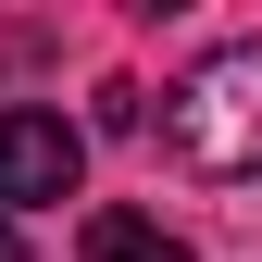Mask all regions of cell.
Wrapping results in <instances>:
<instances>
[{"mask_svg":"<svg viewBox=\"0 0 262 262\" xmlns=\"http://www.w3.org/2000/svg\"><path fill=\"white\" fill-rule=\"evenodd\" d=\"M162 150H175L187 175H262V38L212 50L200 75L162 100Z\"/></svg>","mask_w":262,"mask_h":262,"instance_id":"6da1fadb","label":"cell"},{"mask_svg":"<svg viewBox=\"0 0 262 262\" xmlns=\"http://www.w3.org/2000/svg\"><path fill=\"white\" fill-rule=\"evenodd\" d=\"M75 175H88V138H75L62 113H0V212L75 200Z\"/></svg>","mask_w":262,"mask_h":262,"instance_id":"7a4b0ae2","label":"cell"},{"mask_svg":"<svg viewBox=\"0 0 262 262\" xmlns=\"http://www.w3.org/2000/svg\"><path fill=\"white\" fill-rule=\"evenodd\" d=\"M88 262H187V237H162L150 212H88Z\"/></svg>","mask_w":262,"mask_h":262,"instance_id":"3957f363","label":"cell"},{"mask_svg":"<svg viewBox=\"0 0 262 262\" xmlns=\"http://www.w3.org/2000/svg\"><path fill=\"white\" fill-rule=\"evenodd\" d=\"M0 262H25V237H13V212H0Z\"/></svg>","mask_w":262,"mask_h":262,"instance_id":"277c9868","label":"cell"}]
</instances>
